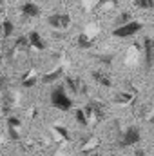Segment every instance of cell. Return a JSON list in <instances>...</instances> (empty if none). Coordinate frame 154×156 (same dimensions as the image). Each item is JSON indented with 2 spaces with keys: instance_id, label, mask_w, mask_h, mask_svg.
Instances as JSON below:
<instances>
[{
  "instance_id": "ffe728a7",
  "label": "cell",
  "mask_w": 154,
  "mask_h": 156,
  "mask_svg": "<svg viewBox=\"0 0 154 156\" xmlns=\"http://www.w3.org/2000/svg\"><path fill=\"white\" fill-rule=\"evenodd\" d=\"M89 156H102L100 153H94V154H89Z\"/></svg>"
},
{
  "instance_id": "3957f363",
  "label": "cell",
  "mask_w": 154,
  "mask_h": 156,
  "mask_svg": "<svg viewBox=\"0 0 154 156\" xmlns=\"http://www.w3.org/2000/svg\"><path fill=\"white\" fill-rule=\"evenodd\" d=\"M140 31H142V22L132 20V22H129V24H125V26L114 27L113 35L118 37V38H129V37H134V35L140 33Z\"/></svg>"
},
{
  "instance_id": "e0dca14e",
  "label": "cell",
  "mask_w": 154,
  "mask_h": 156,
  "mask_svg": "<svg viewBox=\"0 0 154 156\" xmlns=\"http://www.w3.org/2000/svg\"><path fill=\"white\" fill-rule=\"evenodd\" d=\"M7 125H9V129H15V127H18L20 125V120L15 116H9L7 118Z\"/></svg>"
},
{
  "instance_id": "ba28073f",
  "label": "cell",
  "mask_w": 154,
  "mask_h": 156,
  "mask_svg": "<svg viewBox=\"0 0 154 156\" xmlns=\"http://www.w3.org/2000/svg\"><path fill=\"white\" fill-rule=\"evenodd\" d=\"M62 76H64V69L58 67V69H54V71L44 75V76H42V82H44V83H54L58 78H62Z\"/></svg>"
},
{
  "instance_id": "7c38bea8",
  "label": "cell",
  "mask_w": 154,
  "mask_h": 156,
  "mask_svg": "<svg viewBox=\"0 0 154 156\" xmlns=\"http://www.w3.org/2000/svg\"><path fill=\"white\" fill-rule=\"evenodd\" d=\"M78 45H80L82 49H89V47L93 45V42H91V38H89L85 33H82V35L78 37Z\"/></svg>"
},
{
  "instance_id": "9c48e42d",
  "label": "cell",
  "mask_w": 154,
  "mask_h": 156,
  "mask_svg": "<svg viewBox=\"0 0 154 156\" xmlns=\"http://www.w3.org/2000/svg\"><path fill=\"white\" fill-rule=\"evenodd\" d=\"M93 78H94L100 85H103V87H111V85H113L111 78L107 76L105 73H102V71H93Z\"/></svg>"
},
{
  "instance_id": "8fae6325",
  "label": "cell",
  "mask_w": 154,
  "mask_h": 156,
  "mask_svg": "<svg viewBox=\"0 0 154 156\" xmlns=\"http://www.w3.org/2000/svg\"><path fill=\"white\" fill-rule=\"evenodd\" d=\"M75 115H76V122L82 125V127H87V123H89V118L85 115V111L83 109H76L75 111Z\"/></svg>"
},
{
  "instance_id": "4fadbf2b",
  "label": "cell",
  "mask_w": 154,
  "mask_h": 156,
  "mask_svg": "<svg viewBox=\"0 0 154 156\" xmlns=\"http://www.w3.org/2000/svg\"><path fill=\"white\" fill-rule=\"evenodd\" d=\"M129 22H132L131 20V13H121L118 18H116V27H120V26H125V24H129Z\"/></svg>"
},
{
  "instance_id": "9a60e30c",
  "label": "cell",
  "mask_w": 154,
  "mask_h": 156,
  "mask_svg": "<svg viewBox=\"0 0 154 156\" xmlns=\"http://www.w3.org/2000/svg\"><path fill=\"white\" fill-rule=\"evenodd\" d=\"M65 83H67V85H69V87L73 89V93H78V91H80V87H78V80H76V78L67 76V78H65Z\"/></svg>"
},
{
  "instance_id": "d6986e66",
  "label": "cell",
  "mask_w": 154,
  "mask_h": 156,
  "mask_svg": "<svg viewBox=\"0 0 154 156\" xmlns=\"http://www.w3.org/2000/svg\"><path fill=\"white\" fill-rule=\"evenodd\" d=\"M96 2H100V4H118V0H96Z\"/></svg>"
},
{
  "instance_id": "5b68a950",
  "label": "cell",
  "mask_w": 154,
  "mask_h": 156,
  "mask_svg": "<svg viewBox=\"0 0 154 156\" xmlns=\"http://www.w3.org/2000/svg\"><path fill=\"white\" fill-rule=\"evenodd\" d=\"M143 60H145V67H152L154 66V40L151 37L143 38Z\"/></svg>"
},
{
  "instance_id": "ac0fdd59",
  "label": "cell",
  "mask_w": 154,
  "mask_h": 156,
  "mask_svg": "<svg viewBox=\"0 0 154 156\" xmlns=\"http://www.w3.org/2000/svg\"><path fill=\"white\" fill-rule=\"evenodd\" d=\"M35 83H37V78H26V80L22 82V85H24V87H33Z\"/></svg>"
},
{
  "instance_id": "8992f818",
  "label": "cell",
  "mask_w": 154,
  "mask_h": 156,
  "mask_svg": "<svg viewBox=\"0 0 154 156\" xmlns=\"http://www.w3.org/2000/svg\"><path fill=\"white\" fill-rule=\"evenodd\" d=\"M22 13H24V16H29V18H37L40 16V7L35 4V2H26L24 5H22Z\"/></svg>"
},
{
  "instance_id": "52a82bcc",
  "label": "cell",
  "mask_w": 154,
  "mask_h": 156,
  "mask_svg": "<svg viewBox=\"0 0 154 156\" xmlns=\"http://www.w3.org/2000/svg\"><path fill=\"white\" fill-rule=\"evenodd\" d=\"M27 38H29V44H31V47H35V49H38V51L45 49V42H44V38L40 37V33H37V31H31Z\"/></svg>"
},
{
  "instance_id": "30bf717a",
  "label": "cell",
  "mask_w": 154,
  "mask_h": 156,
  "mask_svg": "<svg viewBox=\"0 0 154 156\" xmlns=\"http://www.w3.org/2000/svg\"><path fill=\"white\" fill-rule=\"evenodd\" d=\"M13 33H15V26H13V22H11V20H7V18H5V20L2 22V35H4V38H9Z\"/></svg>"
},
{
  "instance_id": "277c9868",
  "label": "cell",
  "mask_w": 154,
  "mask_h": 156,
  "mask_svg": "<svg viewBox=\"0 0 154 156\" xmlns=\"http://www.w3.org/2000/svg\"><path fill=\"white\" fill-rule=\"evenodd\" d=\"M47 24L53 29H67L71 24V16L67 13H53L47 16Z\"/></svg>"
},
{
  "instance_id": "5bb4252c",
  "label": "cell",
  "mask_w": 154,
  "mask_h": 156,
  "mask_svg": "<svg viewBox=\"0 0 154 156\" xmlns=\"http://www.w3.org/2000/svg\"><path fill=\"white\" fill-rule=\"evenodd\" d=\"M140 9H154V0H134Z\"/></svg>"
},
{
  "instance_id": "7a4b0ae2",
  "label": "cell",
  "mask_w": 154,
  "mask_h": 156,
  "mask_svg": "<svg viewBox=\"0 0 154 156\" xmlns=\"http://www.w3.org/2000/svg\"><path fill=\"white\" fill-rule=\"evenodd\" d=\"M140 140H142L140 129L134 127V125H131V127H127V129L123 131V134H121V138H120V147H132V145H136Z\"/></svg>"
},
{
  "instance_id": "2e32d148",
  "label": "cell",
  "mask_w": 154,
  "mask_h": 156,
  "mask_svg": "<svg viewBox=\"0 0 154 156\" xmlns=\"http://www.w3.org/2000/svg\"><path fill=\"white\" fill-rule=\"evenodd\" d=\"M16 47H31L29 38H26V37H20V38L16 40Z\"/></svg>"
},
{
  "instance_id": "6da1fadb",
  "label": "cell",
  "mask_w": 154,
  "mask_h": 156,
  "mask_svg": "<svg viewBox=\"0 0 154 156\" xmlns=\"http://www.w3.org/2000/svg\"><path fill=\"white\" fill-rule=\"evenodd\" d=\"M51 105L53 107H56V109H60V111H69L71 107H73V100H71V96L65 93V89H64V85H56L53 91H51Z\"/></svg>"
}]
</instances>
